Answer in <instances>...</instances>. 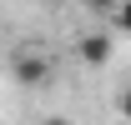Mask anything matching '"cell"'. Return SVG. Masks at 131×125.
Listing matches in <instances>:
<instances>
[{
	"mask_svg": "<svg viewBox=\"0 0 131 125\" xmlns=\"http://www.w3.org/2000/svg\"><path fill=\"white\" fill-rule=\"evenodd\" d=\"M10 70H15L20 85H46V80H50V60H46V55H15Z\"/></svg>",
	"mask_w": 131,
	"mask_h": 125,
	"instance_id": "cell-1",
	"label": "cell"
},
{
	"mask_svg": "<svg viewBox=\"0 0 131 125\" xmlns=\"http://www.w3.org/2000/svg\"><path fill=\"white\" fill-rule=\"evenodd\" d=\"M76 55H81L86 65H106L111 60V35H101V30L81 35V40H76Z\"/></svg>",
	"mask_w": 131,
	"mask_h": 125,
	"instance_id": "cell-2",
	"label": "cell"
},
{
	"mask_svg": "<svg viewBox=\"0 0 131 125\" xmlns=\"http://www.w3.org/2000/svg\"><path fill=\"white\" fill-rule=\"evenodd\" d=\"M111 20H116V25L131 35V0H121V5H116V10H111Z\"/></svg>",
	"mask_w": 131,
	"mask_h": 125,
	"instance_id": "cell-3",
	"label": "cell"
},
{
	"mask_svg": "<svg viewBox=\"0 0 131 125\" xmlns=\"http://www.w3.org/2000/svg\"><path fill=\"white\" fill-rule=\"evenodd\" d=\"M116 110H121V120H131V85H126L121 95H116Z\"/></svg>",
	"mask_w": 131,
	"mask_h": 125,
	"instance_id": "cell-4",
	"label": "cell"
},
{
	"mask_svg": "<svg viewBox=\"0 0 131 125\" xmlns=\"http://www.w3.org/2000/svg\"><path fill=\"white\" fill-rule=\"evenodd\" d=\"M81 5H91V10H116L121 0H81Z\"/></svg>",
	"mask_w": 131,
	"mask_h": 125,
	"instance_id": "cell-5",
	"label": "cell"
},
{
	"mask_svg": "<svg viewBox=\"0 0 131 125\" xmlns=\"http://www.w3.org/2000/svg\"><path fill=\"white\" fill-rule=\"evenodd\" d=\"M40 125H71V120H66V115H46Z\"/></svg>",
	"mask_w": 131,
	"mask_h": 125,
	"instance_id": "cell-6",
	"label": "cell"
}]
</instances>
